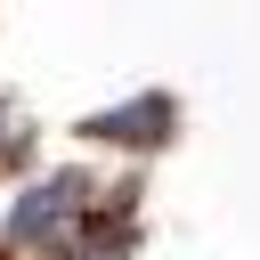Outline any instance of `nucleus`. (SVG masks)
<instances>
[{"instance_id":"nucleus-1","label":"nucleus","mask_w":260,"mask_h":260,"mask_svg":"<svg viewBox=\"0 0 260 260\" xmlns=\"http://www.w3.org/2000/svg\"><path fill=\"white\" fill-rule=\"evenodd\" d=\"M73 219H81V179L65 171V179H41V187H24L16 195V211H8V244H73Z\"/></svg>"},{"instance_id":"nucleus-2","label":"nucleus","mask_w":260,"mask_h":260,"mask_svg":"<svg viewBox=\"0 0 260 260\" xmlns=\"http://www.w3.org/2000/svg\"><path fill=\"white\" fill-rule=\"evenodd\" d=\"M171 122H179V114H171V98H130V106H106L89 130H98V138H122V146H162V138H171Z\"/></svg>"},{"instance_id":"nucleus-3","label":"nucleus","mask_w":260,"mask_h":260,"mask_svg":"<svg viewBox=\"0 0 260 260\" xmlns=\"http://www.w3.org/2000/svg\"><path fill=\"white\" fill-rule=\"evenodd\" d=\"M73 260H122V236H89V244H73Z\"/></svg>"}]
</instances>
